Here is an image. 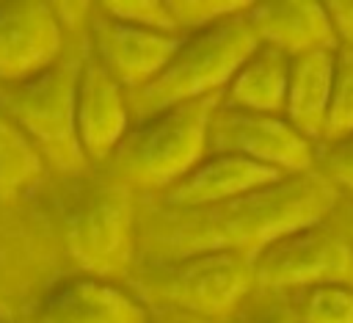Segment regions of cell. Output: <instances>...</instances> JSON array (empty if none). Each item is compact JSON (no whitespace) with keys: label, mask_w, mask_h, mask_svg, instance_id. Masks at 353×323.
Instances as JSON below:
<instances>
[{"label":"cell","mask_w":353,"mask_h":323,"mask_svg":"<svg viewBox=\"0 0 353 323\" xmlns=\"http://www.w3.org/2000/svg\"><path fill=\"white\" fill-rule=\"evenodd\" d=\"M221 94L174 105L130 127L108 168L124 185L163 193L210 155V119Z\"/></svg>","instance_id":"3"},{"label":"cell","mask_w":353,"mask_h":323,"mask_svg":"<svg viewBox=\"0 0 353 323\" xmlns=\"http://www.w3.org/2000/svg\"><path fill=\"white\" fill-rule=\"evenodd\" d=\"M141 284L152 304H171L221 320L256 284L254 260L237 251H207L168 262H143Z\"/></svg>","instance_id":"6"},{"label":"cell","mask_w":353,"mask_h":323,"mask_svg":"<svg viewBox=\"0 0 353 323\" xmlns=\"http://www.w3.org/2000/svg\"><path fill=\"white\" fill-rule=\"evenodd\" d=\"M350 232H353V229H350Z\"/></svg>","instance_id":"26"},{"label":"cell","mask_w":353,"mask_h":323,"mask_svg":"<svg viewBox=\"0 0 353 323\" xmlns=\"http://www.w3.org/2000/svg\"><path fill=\"white\" fill-rule=\"evenodd\" d=\"M353 133V50L336 47L334 50V83L328 99V119L325 135L320 144L339 141Z\"/></svg>","instance_id":"19"},{"label":"cell","mask_w":353,"mask_h":323,"mask_svg":"<svg viewBox=\"0 0 353 323\" xmlns=\"http://www.w3.org/2000/svg\"><path fill=\"white\" fill-rule=\"evenodd\" d=\"M336 202L339 190L312 168L207 207L176 210L152 204L138 218V251L143 262H168L207 251H237L254 260L273 240L320 224Z\"/></svg>","instance_id":"1"},{"label":"cell","mask_w":353,"mask_h":323,"mask_svg":"<svg viewBox=\"0 0 353 323\" xmlns=\"http://www.w3.org/2000/svg\"><path fill=\"white\" fill-rule=\"evenodd\" d=\"M74 124L88 163H108L135 124L127 91L108 75V69L91 55V50L83 52L74 91Z\"/></svg>","instance_id":"11"},{"label":"cell","mask_w":353,"mask_h":323,"mask_svg":"<svg viewBox=\"0 0 353 323\" xmlns=\"http://www.w3.org/2000/svg\"><path fill=\"white\" fill-rule=\"evenodd\" d=\"M66 28L55 6L22 0L0 3V83L41 75L66 55Z\"/></svg>","instance_id":"10"},{"label":"cell","mask_w":353,"mask_h":323,"mask_svg":"<svg viewBox=\"0 0 353 323\" xmlns=\"http://www.w3.org/2000/svg\"><path fill=\"white\" fill-rule=\"evenodd\" d=\"M88 41L91 55L130 94L152 83L165 69L182 36L113 19L99 6H94V11L88 14Z\"/></svg>","instance_id":"9"},{"label":"cell","mask_w":353,"mask_h":323,"mask_svg":"<svg viewBox=\"0 0 353 323\" xmlns=\"http://www.w3.org/2000/svg\"><path fill=\"white\" fill-rule=\"evenodd\" d=\"M262 323H295V317H292L290 309H279V312H270Z\"/></svg>","instance_id":"25"},{"label":"cell","mask_w":353,"mask_h":323,"mask_svg":"<svg viewBox=\"0 0 353 323\" xmlns=\"http://www.w3.org/2000/svg\"><path fill=\"white\" fill-rule=\"evenodd\" d=\"M146 323H218V320L193 315V312L179 309V306H171V304H149Z\"/></svg>","instance_id":"24"},{"label":"cell","mask_w":353,"mask_h":323,"mask_svg":"<svg viewBox=\"0 0 353 323\" xmlns=\"http://www.w3.org/2000/svg\"><path fill=\"white\" fill-rule=\"evenodd\" d=\"M66 243L88 276H121L138 251V218L130 185L116 174L85 182L66 213Z\"/></svg>","instance_id":"5"},{"label":"cell","mask_w":353,"mask_h":323,"mask_svg":"<svg viewBox=\"0 0 353 323\" xmlns=\"http://www.w3.org/2000/svg\"><path fill=\"white\" fill-rule=\"evenodd\" d=\"M248 19L262 44H270L290 58L312 50L336 47L328 11L320 3H303V0L251 3Z\"/></svg>","instance_id":"14"},{"label":"cell","mask_w":353,"mask_h":323,"mask_svg":"<svg viewBox=\"0 0 353 323\" xmlns=\"http://www.w3.org/2000/svg\"><path fill=\"white\" fill-rule=\"evenodd\" d=\"M317 171L342 193H353V133L317 146Z\"/></svg>","instance_id":"22"},{"label":"cell","mask_w":353,"mask_h":323,"mask_svg":"<svg viewBox=\"0 0 353 323\" xmlns=\"http://www.w3.org/2000/svg\"><path fill=\"white\" fill-rule=\"evenodd\" d=\"M44 171V160L17 124L0 110V193L19 190L36 182Z\"/></svg>","instance_id":"17"},{"label":"cell","mask_w":353,"mask_h":323,"mask_svg":"<svg viewBox=\"0 0 353 323\" xmlns=\"http://www.w3.org/2000/svg\"><path fill=\"white\" fill-rule=\"evenodd\" d=\"M281 171L268 168L262 163L226 155V152H210L188 177H182L176 185L163 190L157 196V204L163 207H176V210H190V207H207L218 204L226 199L245 196L251 190H259L265 185L279 182Z\"/></svg>","instance_id":"12"},{"label":"cell","mask_w":353,"mask_h":323,"mask_svg":"<svg viewBox=\"0 0 353 323\" xmlns=\"http://www.w3.org/2000/svg\"><path fill=\"white\" fill-rule=\"evenodd\" d=\"M248 8L204 30L185 33L165 69L143 88L127 94L132 121H141L174 105L223 94L243 61L259 47V36L248 19Z\"/></svg>","instance_id":"2"},{"label":"cell","mask_w":353,"mask_h":323,"mask_svg":"<svg viewBox=\"0 0 353 323\" xmlns=\"http://www.w3.org/2000/svg\"><path fill=\"white\" fill-rule=\"evenodd\" d=\"M149 306L116 284L80 276L61 282L39 306L36 323H146Z\"/></svg>","instance_id":"13"},{"label":"cell","mask_w":353,"mask_h":323,"mask_svg":"<svg viewBox=\"0 0 353 323\" xmlns=\"http://www.w3.org/2000/svg\"><path fill=\"white\" fill-rule=\"evenodd\" d=\"M99 8L113 19L149 28V30H160V33H171V36H182L168 8V0H113V3H99Z\"/></svg>","instance_id":"20"},{"label":"cell","mask_w":353,"mask_h":323,"mask_svg":"<svg viewBox=\"0 0 353 323\" xmlns=\"http://www.w3.org/2000/svg\"><path fill=\"white\" fill-rule=\"evenodd\" d=\"M254 279L259 287L290 290L314 284L353 287V237L339 235L323 221L295 229L254 257Z\"/></svg>","instance_id":"7"},{"label":"cell","mask_w":353,"mask_h":323,"mask_svg":"<svg viewBox=\"0 0 353 323\" xmlns=\"http://www.w3.org/2000/svg\"><path fill=\"white\" fill-rule=\"evenodd\" d=\"M295 323H353L350 284H314L298 290L292 304Z\"/></svg>","instance_id":"18"},{"label":"cell","mask_w":353,"mask_h":323,"mask_svg":"<svg viewBox=\"0 0 353 323\" xmlns=\"http://www.w3.org/2000/svg\"><path fill=\"white\" fill-rule=\"evenodd\" d=\"M334 50H312L290 58L284 116L317 146L325 135L328 99L334 83Z\"/></svg>","instance_id":"15"},{"label":"cell","mask_w":353,"mask_h":323,"mask_svg":"<svg viewBox=\"0 0 353 323\" xmlns=\"http://www.w3.org/2000/svg\"><path fill=\"white\" fill-rule=\"evenodd\" d=\"M83 52H66L55 66L19 83H0V110L30 141L44 166L77 174L88 166L77 141L74 91Z\"/></svg>","instance_id":"4"},{"label":"cell","mask_w":353,"mask_h":323,"mask_svg":"<svg viewBox=\"0 0 353 323\" xmlns=\"http://www.w3.org/2000/svg\"><path fill=\"white\" fill-rule=\"evenodd\" d=\"M251 3H215V0H168V8L185 33H196L204 30L226 17H234L240 11H245Z\"/></svg>","instance_id":"21"},{"label":"cell","mask_w":353,"mask_h":323,"mask_svg":"<svg viewBox=\"0 0 353 323\" xmlns=\"http://www.w3.org/2000/svg\"><path fill=\"white\" fill-rule=\"evenodd\" d=\"M210 152L237 155L281 174L317 168V144L284 113H256L218 105L210 119Z\"/></svg>","instance_id":"8"},{"label":"cell","mask_w":353,"mask_h":323,"mask_svg":"<svg viewBox=\"0 0 353 323\" xmlns=\"http://www.w3.org/2000/svg\"><path fill=\"white\" fill-rule=\"evenodd\" d=\"M336 36V47H350L353 50V0H336V3H323Z\"/></svg>","instance_id":"23"},{"label":"cell","mask_w":353,"mask_h":323,"mask_svg":"<svg viewBox=\"0 0 353 323\" xmlns=\"http://www.w3.org/2000/svg\"><path fill=\"white\" fill-rule=\"evenodd\" d=\"M290 83V55L262 44L243 61L229 86L221 94V105L256 110V113H284Z\"/></svg>","instance_id":"16"}]
</instances>
